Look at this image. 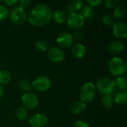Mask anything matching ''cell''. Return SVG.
<instances>
[{"instance_id":"1","label":"cell","mask_w":127,"mask_h":127,"mask_svg":"<svg viewBox=\"0 0 127 127\" xmlns=\"http://www.w3.org/2000/svg\"><path fill=\"white\" fill-rule=\"evenodd\" d=\"M51 10L47 4H38L30 11L28 20L35 27H42L51 21Z\"/></svg>"},{"instance_id":"2","label":"cell","mask_w":127,"mask_h":127,"mask_svg":"<svg viewBox=\"0 0 127 127\" xmlns=\"http://www.w3.org/2000/svg\"><path fill=\"white\" fill-rule=\"evenodd\" d=\"M127 63L121 57H114L108 63V69L109 72L116 77L123 76L127 71Z\"/></svg>"},{"instance_id":"3","label":"cell","mask_w":127,"mask_h":127,"mask_svg":"<svg viewBox=\"0 0 127 127\" xmlns=\"http://www.w3.org/2000/svg\"><path fill=\"white\" fill-rule=\"evenodd\" d=\"M97 89L95 85L92 82H87L83 85L80 91V100L83 103H91L96 96Z\"/></svg>"},{"instance_id":"4","label":"cell","mask_w":127,"mask_h":127,"mask_svg":"<svg viewBox=\"0 0 127 127\" xmlns=\"http://www.w3.org/2000/svg\"><path fill=\"white\" fill-rule=\"evenodd\" d=\"M97 89L103 95H111L115 92V81L109 77H101L97 81Z\"/></svg>"},{"instance_id":"5","label":"cell","mask_w":127,"mask_h":127,"mask_svg":"<svg viewBox=\"0 0 127 127\" xmlns=\"http://www.w3.org/2000/svg\"><path fill=\"white\" fill-rule=\"evenodd\" d=\"M9 17L10 22L15 25H22L28 19L25 10L19 6H16L11 10L9 13Z\"/></svg>"},{"instance_id":"6","label":"cell","mask_w":127,"mask_h":127,"mask_svg":"<svg viewBox=\"0 0 127 127\" xmlns=\"http://www.w3.org/2000/svg\"><path fill=\"white\" fill-rule=\"evenodd\" d=\"M51 86V81L48 76L41 75L36 77L33 82L31 86L37 92H43L47 91Z\"/></svg>"},{"instance_id":"7","label":"cell","mask_w":127,"mask_h":127,"mask_svg":"<svg viewBox=\"0 0 127 127\" xmlns=\"http://www.w3.org/2000/svg\"><path fill=\"white\" fill-rule=\"evenodd\" d=\"M84 23L85 19L79 12L69 14L67 18V25L73 30H79L83 26Z\"/></svg>"},{"instance_id":"8","label":"cell","mask_w":127,"mask_h":127,"mask_svg":"<svg viewBox=\"0 0 127 127\" xmlns=\"http://www.w3.org/2000/svg\"><path fill=\"white\" fill-rule=\"evenodd\" d=\"M22 102L25 109L31 110L35 109L39 105V100L37 96L31 92H26L22 95Z\"/></svg>"},{"instance_id":"9","label":"cell","mask_w":127,"mask_h":127,"mask_svg":"<svg viewBox=\"0 0 127 127\" xmlns=\"http://www.w3.org/2000/svg\"><path fill=\"white\" fill-rule=\"evenodd\" d=\"M57 42L62 48H69L74 44V38L71 33L63 31L60 33L57 36Z\"/></svg>"},{"instance_id":"10","label":"cell","mask_w":127,"mask_h":127,"mask_svg":"<svg viewBox=\"0 0 127 127\" xmlns=\"http://www.w3.org/2000/svg\"><path fill=\"white\" fill-rule=\"evenodd\" d=\"M48 123V118L43 113H36L29 119V124L31 127H44Z\"/></svg>"},{"instance_id":"11","label":"cell","mask_w":127,"mask_h":127,"mask_svg":"<svg viewBox=\"0 0 127 127\" xmlns=\"http://www.w3.org/2000/svg\"><path fill=\"white\" fill-rule=\"evenodd\" d=\"M113 34L119 39H125L127 36V26L125 22H117L113 25Z\"/></svg>"},{"instance_id":"12","label":"cell","mask_w":127,"mask_h":127,"mask_svg":"<svg viewBox=\"0 0 127 127\" xmlns=\"http://www.w3.org/2000/svg\"><path fill=\"white\" fill-rule=\"evenodd\" d=\"M48 59L54 63L62 62L64 59V53L60 48L53 46L50 48L48 51Z\"/></svg>"},{"instance_id":"13","label":"cell","mask_w":127,"mask_h":127,"mask_svg":"<svg viewBox=\"0 0 127 127\" xmlns=\"http://www.w3.org/2000/svg\"><path fill=\"white\" fill-rule=\"evenodd\" d=\"M124 49V44L121 40H114L109 45V51L112 55L119 54Z\"/></svg>"},{"instance_id":"14","label":"cell","mask_w":127,"mask_h":127,"mask_svg":"<svg viewBox=\"0 0 127 127\" xmlns=\"http://www.w3.org/2000/svg\"><path fill=\"white\" fill-rule=\"evenodd\" d=\"M86 52V47L82 43L77 42L73 44L71 46V53L74 57L77 58H82L85 56Z\"/></svg>"},{"instance_id":"15","label":"cell","mask_w":127,"mask_h":127,"mask_svg":"<svg viewBox=\"0 0 127 127\" xmlns=\"http://www.w3.org/2000/svg\"><path fill=\"white\" fill-rule=\"evenodd\" d=\"M71 111L75 115H81L86 110V104L82 101H76L71 106Z\"/></svg>"},{"instance_id":"16","label":"cell","mask_w":127,"mask_h":127,"mask_svg":"<svg viewBox=\"0 0 127 127\" xmlns=\"http://www.w3.org/2000/svg\"><path fill=\"white\" fill-rule=\"evenodd\" d=\"M67 18L68 17L65 12H64L63 10H57L52 13L51 19H53V20L57 24H63L65 22L67 21Z\"/></svg>"},{"instance_id":"17","label":"cell","mask_w":127,"mask_h":127,"mask_svg":"<svg viewBox=\"0 0 127 127\" xmlns=\"http://www.w3.org/2000/svg\"><path fill=\"white\" fill-rule=\"evenodd\" d=\"M112 98L115 103L118 105H124L127 102V92L126 91H119L115 92Z\"/></svg>"},{"instance_id":"18","label":"cell","mask_w":127,"mask_h":127,"mask_svg":"<svg viewBox=\"0 0 127 127\" xmlns=\"http://www.w3.org/2000/svg\"><path fill=\"white\" fill-rule=\"evenodd\" d=\"M83 1L82 0H74L72 1L67 7V11L69 14L73 13H77L83 7Z\"/></svg>"},{"instance_id":"19","label":"cell","mask_w":127,"mask_h":127,"mask_svg":"<svg viewBox=\"0 0 127 127\" xmlns=\"http://www.w3.org/2000/svg\"><path fill=\"white\" fill-rule=\"evenodd\" d=\"M80 14L85 19H92L95 16L96 11L94 7H92L91 6L87 4L82 7Z\"/></svg>"},{"instance_id":"20","label":"cell","mask_w":127,"mask_h":127,"mask_svg":"<svg viewBox=\"0 0 127 127\" xmlns=\"http://www.w3.org/2000/svg\"><path fill=\"white\" fill-rule=\"evenodd\" d=\"M115 83L116 89H118L120 91H126L127 89V80L124 76L118 77L115 81Z\"/></svg>"},{"instance_id":"21","label":"cell","mask_w":127,"mask_h":127,"mask_svg":"<svg viewBox=\"0 0 127 127\" xmlns=\"http://www.w3.org/2000/svg\"><path fill=\"white\" fill-rule=\"evenodd\" d=\"M11 80L10 74L6 70H0V86L7 85Z\"/></svg>"},{"instance_id":"22","label":"cell","mask_w":127,"mask_h":127,"mask_svg":"<svg viewBox=\"0 0 127 127\" xmlns=\"http://www.w3.org/2000/svg\"><path fill=\"white\" fill-rule=\"evenodd\" d=\"M114 101L111 95H103L101 98V105L105 109H110L113 106Z\"/></svg>"},{"instance_id":"23","label":"cell","mask_w":127,"mask_h":127,"mask_svg":"<svg viewBox=\"0 0 127 127\" xmlns=\"http://www.w3.org/2000/svg\"><path fill=\"white\" fill-rule=\"evenodd\" d=\"M126 13H127V10L124 6L122 5L117 6L114 11V17L116 19H122L126 16Z\"/></svg>"},{"instance_id":"24","label":"cell","mask_w":127,"mask_h":127,"mask_svg":"<svg viewBox=\"0 0 127 127\" xmlns=\"http://www.w3.org/2000/svg\"><path fill=\"white\" fill-rule=\"evenodd\" d=\"M19 89L22 91V92H31V83L27 80H22L21 81H19Z\"/></svg>"},{"instance_id":"25","label":"cell","mask_w":127,"mask_h":127,"mask_svg":"<svg viewBox=\"0 0 127 127\" xmlns=\"http://www.w3.org/2000/svg\"><path fill=\"white\" fill-rule=\"evenodd\" d=\"M28 113L25 107H19L16 110V117L20 121H25L28 118Z\"/></svg>"},{"instance_id":"26","label":"cell","mask_w":127,"mask_h":127,"mask_svg":"<svg viewBox=\"0 0 127 127\" xmlns=\"http://www.w3.org/2000/svg\"><path fill=\"white\" fill-rule=\"evenodd\" d=\"M8 7L4 4H0V22L5 21L9 16Z\"/></svg>"},{"instance_id":"27","label":"cell","mask_w":127,"mask_h":127,"mask_svg":"<svg viewBox=\"0 0 127 127\" xmlns=\"http://www.w3.org/2000/svg\"><path fill=\"white\" fill-rule=\"evenodd\" d=\"M35 48L36 50H38L39 51H45L48 48V45L46 41H45L43 39H40L36 42Z\"/></svg>"},{"instance_id":"28","label":"cell","mask_w":127,"mask_h":127,"mask_svg":"<svg viewBox=\"0 0 127 127\" xmlns=\"http://www.w3.org/2000/svg\"><path fill=\"white\" fill-rule=\"evenodd\" d=\"M102 21L107 26H113V25L115 24L114 18L112 16H110V15H105V16H103V19H102Z\"/></svg>"},{"instance_id":"29","label":"cell","mask_w":127,"mask_h":127,"mask_svg":"<svg viewBox=\"0 0 127 127\" xmlns=\"http://www.w3.org/2000/svg\"><path fill=\"white\" fill-rule=\"evenodd\" d=\"M119 3L118 0H106L104 1V4L106 6V7L112 8L117 6V4Z\"/></svg>"},{"instance_id":"30","label":"cell","mask_w":127,"mask_h":127,"mask_svg":"<svg viewBox=\"0 0 127 127\" xmlns=\"http://www.w3.org/2000/svg\"><path fill=\"white\" fill-rule=\"evenodd\" d=\"M84 33L80 31V30H77L74 31V33L72 34V36L74 39H76L77 40H81L83 37H84Z\"/></svg>"},{"instance_id":"31","label":"cell","mask_w":127,"mask_h":127,"mask_svg":"<svg viewBox=\"0 0 127 127\" xmlns=\"http://www.w3.org/2000/svg\"><path fill=\"white\" fill-rule=\"evenodd\" d=\"M88 5L91 6L92 7H98L102 4V1L101 0H89L86 1Z\"/></svg>"},{"instance_id":"32","label":"cell","mask_w":127,"mask_h":127,"mask_svg":"<svg viewBox=\"0 0 127 127\" xmlns=\"http://www.w3.org/2000/svg\"><path fill=\"white\" fill-rule=\"evenodd\" d=\"M19 7L25 10V8L28 7L30 6L31 1L30 0H21L20 1H19Z\"/></svg>"},{"instance_id":"33","label":"cell","mask_w":127,"mask_h":127,"mask_svg":"<svg viewBox=\"0 0 127 127\" xmlns=\"http://www.w3.org/2000/svg\"><path fill=\"white\" fill-rule=\"evenodd\" d=\"M74 127H90L89 123L84 121H78L74 124Z\"/></svg>"},{"instance_id":"34","label":"cell","mask_w":127,"mask_h":127,"mask_svg":"<svg viewBox=\"0 0 127 127\" xmlns=\"http://www.w3.org/2000/svg\"><path fill=\"white\" fill-rule=\"evenodd\" d=\"M3 3L6 6H11V7L15 6L16 7V5L19 3V1H17V0H8V1H4Z\"/></svg>"},{"instance_id":"35","label":"cell","mask_w":127,"mask_h":127,"mask_svg":"<svg viewBox=\"0 0 127 127\" xmlns=\"http://www.w3.org/2000/svg\"><path fill=\"white\" fill-rule=\"evenodd\" d=\"M3 95H4V89H3L2 86H0V99L2 97Z\"/></svg>"}]
</instances>
